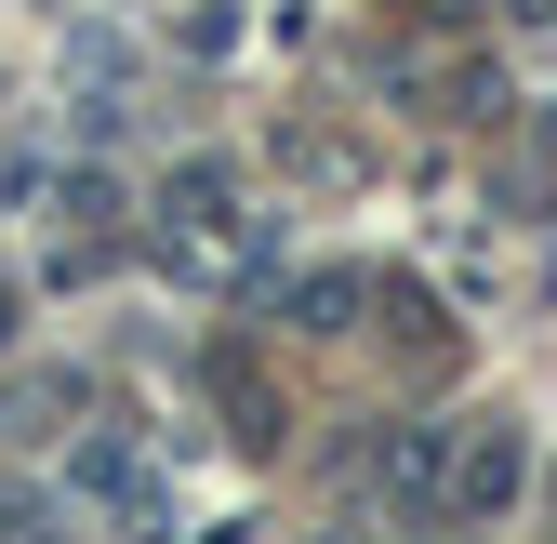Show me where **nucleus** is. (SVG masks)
<instances>
[{
    "label": "nucleus",
    "mask_w": 557,
    "mask_h": 544,
    "mask_svg": "<svg viewBox=\"0 0 557 544\" xmlns=\"http://www.w3.org/2000/svg\"><path fill=\"white\" fill-rule=\"evenodd\" d=\"M0 332H14V293H0Z\"/></svg>",
    "instance_id": "obj_5"
},
{
    "label": "nucleus",
    "mask_w": 557,
    "mask_h": 544,
    "mask_svg": "<svg viewBox=\"0 0 557 544\" xmlns=\"http://www.w3.org/2000/svg\"><path fill=\"white\" fill-rule=\"evenodd\" d=\"M293 306H306V332H345V306H359V280H306Z\"/></svg>",
    "instance_id": "obj_3"
},
{
    "label": "nucleus",
    "mask_w": 557,
    "mask_h": 544,
    "mask_svg": "<svg viewBox=\"0 0 557 544\" xmlns=\"http://www.w3.org/2000/svg\"><path fill=\"white\" fill-rule=\"evenodd\" d=\"M94 505H147L160 518V479H147V452H120V438H81V465H66Z\"/></svg>",
    "instance_id": "obj_1"
},
{
    "label": "nucleus",
    "mask_w": 557,
    "mask_h": 544,
    "mask_svg": "<svg viewBox=\"0 0 557 544\" xmlns=\"http://www.w3.org/2000/svg\"><path fill=\"white\" fill-rule=\"evenodd\" d=\"M505 492H518V438H478V452H465V479H451V505H465V518H492Z\"/></svg>",
    "instance_id": "obj_2"
},
{
    "label": "nucleus",
    "mask_w": 557,
    "mask_h": 544,
    "mask_svg": "<svg viewBox=\"0 0 557 544\" xmlns=\"http://www.w3.org/2000/svg\"><path fill=\"white\" fill-rule=\"evenodd\" d=\"M0 518H40V492H0Z\"/></svg>",
    "instance_id": "obj_4"
}]
</instances>
